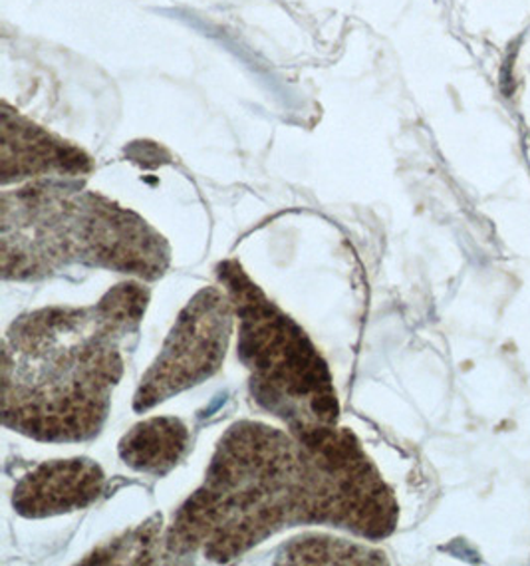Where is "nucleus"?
<instances>
[{"mask_svg": "<svg viewBox=\"0 0 530 566\" xmlns=\"http://www.w3.org/2000/svg\"><path fill=\"white\" fill-rule=\"evenodd\" d=\"M163 523L161 515H153L146 525L134 528L124 537L114 538L108 545L96 548L88 558L82 563L89 565H151L161 563L163 555H168L166 548V535L161 537Z\"/></svg>", "mask_w": 530, "mask_h": 566, "instance_id": "nucleus-9", "label": "nucleus"}, {"mask_svg": "<svg viewBox=\"0 0 530 566\" xmlns=\"http://www.w3.org/2000/svg\"><path fill=\"white\" fill-rule=\"evenodd\" d=\"M280 565H380L383 553L328 535L293 538L276 558Z\"/></svg>", "mask_w": 530, "mask_h": 566, "instance_id": "nucleus-8", "label": "nucleus"}, {"mask_svg": "<svg viewBox=\"0 0 530 566\" xmlns=\"http://www.w3.org/2000/svg\"><path fill=\"white\" fill-rule=\"evenodd\" d=\"M298 525L335 527L330 479L315 433L239 421L219 441L203 485L166 528V548L169 557L201 551L206 560L231 563Z\"/></svg>", "mask_w": 530, "mask_h": 566, "instance_id": "nucleus-2", "label": "nucleus"}, {"mask_svg": "<svg viewBox=\"0 0 530 566\" xmlns=\"http://www.w3.org/2000/svg\"><path fill=\"white\" fill-rule=\"evenodd\" d=\"M104 469L88 458L44 461L20 479L12 507L26 518L54 517L86 509L102 495Z\"/></svg>", "mask_w": 530, "mask_h": 566, "instance_id": "nucleus-6", "label": "nucleus"}, {"mask_svg": "<svg viewBox=\"0 0 530 566\" xmlns=\"http://www.w3.org/2000/svg\"><path fill=\"white\" fill-rule=\"evenodd\" d=\"M148 303L144 284L121 283L94 306L17 318L2 346V423L49 443L96 438L124 376L119 344L138 333Z\"/></svg>", "mask_w": 530, "mask_h": 566, "instance_id": "nucleus-1", "label": "nucleus"}, {"mask_svg": "<svg viewBox=\"0 0 530 566\" xmlns=\"http://www.w3.org/2000/svg\"><path fill=\"white\" fill-rule=\"evenodd\" d=\"M191 433L183 421L169 416H156L139 421L119 441V458L128 468L163 478L186 458Z\"/></svg>", "mask_w": 530, "mask_h": 566, "instance_id": "nucleus-7", "label": "nucleus"}, {"mask_svg": "<svg viewBox=\"0 0 530 566\" xmlns=\"http://www.w3.org/2000/svg\"><path fill=\"white\" fill-rule=\"evenodd\" d=\"M169 259L168 243L151 227L96 199L82 209L34 199L14 216L4 211V279L34 281L82 264L156 281L168 271Z\"/></svg>", "mask_w": 530, "mask_h": 566, "instance_id": "nucleus-4", "label": "nucleus"}, {"mask_svg": "<svg viewBox=\"0 0 530 566\" xmlns=\"http://www.w3.org/2000/svg\"><path fill=\"white\" fill-rule=\"evenodd\" d=\"M235 318V304L225 289H201L181 311L158 358L141 378L134 410H151L213 378L225 361Z\"/></svg>", "mask_w": 530, "mask_h": 566, "instance_id": "nucleus-5", "label": "nucleus"}, {"mask_svg": "<svg viewBox=\"0 0 530 566\" xmlns=\"http://www.w3.org/2000/svg\"><path fill=\"white\" fill-rule=\"evenodd\" d=\"M216 274L235 304L239 358L258 408L296 436L338 426L332 374L305 328L263 293L241 263L225 261Z\"/></svg>", "mask_w": 530, "mask_h": 566, "instance_id": "nucleus-3", "label": "nucleus"}]
</instances>
